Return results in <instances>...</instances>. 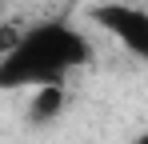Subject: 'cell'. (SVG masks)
<instances>
[{"mask_svg": "<svg viewBox=\"0 0 148 144\" xmlns=\"http://www.w3.org/2000/svg\"><path fill=\"white\" fill-rule=\"evenodd\" d=\"M28 100V124L36 128H48L68 112V84H44V88H32Z\"/></svg>", "mask_w": 148, "mask_h": 144, "instance_id": "3", "label": "cell"}, {"mask_svg": "<svg viewBox=\"0 0 148 144\" xmlns=\"http://www.w3.org/2000/svg\"><path fill=\"white\" fill-rule=\"evenodd\" d=\"M96 48L76 20L52 16L20 28L0 52V92H32L44 84H68L76 72L92 68Z\"/></svg>", "mask_w": 148, "mask_h": 144, "instance_id": "1", "label": "cell"}, {"mask_svg": "<svg viewBox=\"0 0 148 144\" xmlns=\"http://www.w3.org/2000/svg\"><path fill=\"white\" fill-rule=\"evenodd\" d=\"M88 24L112 36L132 60L148 64V8L132 0H100L88 8Z\"/></svg>", "mask_w": 148, "mask_h": 144, "instance_id": "2", "label": "cell"}, {"mask_svg": "<svg viewBox=\"0 0 148 144\" xmlns=\"http://www.w3.org/2000/svg\"><path fill=\"white\" fill-rule=\"evenodd\" d=\"M4 4H8V0H0V8H4Z\"/></svg>", "mask_w": 148, "mask_h": 144, "instance_id": "4", "label": "cell"}]
</instances>
